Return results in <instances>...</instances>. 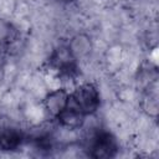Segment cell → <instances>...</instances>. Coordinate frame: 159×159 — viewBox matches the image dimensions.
I'll use <instances>...</instances> for the list:
<instances>
[{
  "instance_id": "cell-1",
  "label": "cell",
  "mask_w": 159,
  "mask_h": 159,
  "mask_svg": "<svg viewBox=\"0 0 159 159\" xmlns=\"http://www.w3.org/2000/svg\"><path fill=\"white\" fill-rule=\"evenodd\" d=\"M101 96L93 83H83L68 93L66 107L55 118L62 127L77 129L84 123V118L97 112Z\"/></svg>"
},
{
  "instance_id": "cell-2",
  "label": "cell",
  "mask_w": 159,
  "mask_h": 159,
  "mask_svg": "<svg viewBox=\"0 0 159 159\" xmlns=\"http://www.w3.org/2000/svg\"><path fill=\"white\" fill-rule=\"evenodd\" d=\"M48 68L52 70L60 78L75 80L80 75L77 56L68 43H61L53 48L48 60Z\"/></svg>"
},
{
  "instance_id": "cell-3",
  "label": "cell",
  "mask_w": 159,
  "mask_h": 159,
  "mask_svg": "<svg viewBox=\"0 0 159 159\" xmlns=\"http://www.w3.org/2000/svg\"><path fill=\"white\" fill-rule=\"evenodd\" d=\"M119 144L117 138L107 129H97L87 144V154L91 158H114L118 154Z\"/></svg>"
},
{
  "instance_id": "cell-4",
  "label": "cell",
  "mask_w": 159,
  "mask_h": 159,
  "mask_svg": "<svg viewBox=\"0 0 159 159\" xmlns=\"http://www.w3.org/2000/svg\"><path fill=\"white\" fill-rule=\"evenodd\" d=\"M25 140L24 133L14 127H0V149L12 152L19 149Z\"/></svg>"
},
{
  "instance_id": "cell-5",
  "label": "cell",
  "mask_w": 159,
  "mask_h": 159,
  "mask_svg": "<svg viewBox=\"0 0 159 159\" xmlns=\"http://www.w3.org/2000/svg\"><path fill=\"white\" fill-rule=\"evenodd\" d=\"M67 98H68V92L65 91L63 88H58L56 91L50 92L43 99L46 113L52 118H56L60 114V112L66 107Z\"/></svg>"
},
{
  "instance_id": "cell-6",
  "label": "cell",
  "mask_w": 159,
  "mask_h": 159,
  "mask_svg": "<svg viewBox=\"0 0 159 159\" xmlns=\"http://www.w3.org/2000/svg\"><path fill=\"white\" fill-rule=\"evenodd\" d=\"M9 53V37L0 39V80L2 77L4 66L6 63V56Z\"/></svg>"
},
{
  "instance_id": "cell-7",
  "label": "cell",
  "mask_w": 159,
  "mask_h": 159,
  "mask_svg": "<svg viewBox=\"0 0 159 159\" xmlns=\"http://www.w3.org/2000/svg\"><path fill=\"white\" fill-rule=\"evenodd\" d=\"M60 1H62V2H72L73 0H60Z\"/></svg>"
}]
</instances>
